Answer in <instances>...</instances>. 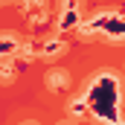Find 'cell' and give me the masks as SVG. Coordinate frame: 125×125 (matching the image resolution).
<instances>
[{
  "instance_id": "3957f363",
  "label": "cell",
  "mask_w": 125,
  "mask_h": 125,
  "mask_svg": "<svg viewBox=\"0 0 125 125\" xmlns=\"http://www.w3.org/2000/svg\"><path fill=\"white\" fill-rule=\"evenodd\" d=\"M64 125H70V122H64Z\"/></svg>"
},
{
  "instance_id": "7a4b0ae2",
  "label": "cell",
  "mask_w": 125,
  "mask_h": 125,
  "mask_svg": "<svg viewBox=\"0 0 125 125\" xmlns=\"http://www.w3.org/2000/svg\"><path fill=\"white\" fill-rule=\"evenodd\" d=\"M23 125H38V122H23Z\"/></svg>"
},
{
  "instance_id": "6da1fadb",
  "label": "cell",
  "mask_w": 125,
  "mask_h": 125,
  "mask_svg": "<svg viewBox=\"0 0 125 125\" xmlns=\"http://www.w3.org/2000/svg\"><path fill=\"white\" fill-rule=\"evenodd\" d=\"M47 84H50V87H64V84H67V73H64V70H52V73L47 76Z\"/></svg>"
}]
</instances>
